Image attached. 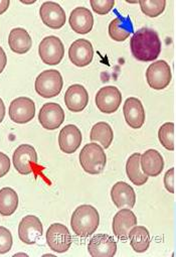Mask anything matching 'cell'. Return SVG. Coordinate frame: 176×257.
Here are the masks:
<instances>
[{
  "label": "cell",
  "instance_id": "1",
  "mask_svg": "<svg viewBox=\"0 0 176 257\" xmlns=\"http://www.w3.org/2000/svg\"><path fill=\"white\" fill-rule=\"evenodd\" d=\"M130 48L133 57L138 61L152 62L161 53V41L155 31L143 28L132 37Z\"/></svg>",
  "mask_w": 176,
  "mask_h": 257
},
{
  "label": "cell",
  "instance_id": "2",
  "mask_svg": "<svg viewBox=\"0 0 176 257\" xmlns=\"http://www.w3.org/2000/svg\"><path fill=\"white\" fill-rule=\"evenodd\" d=\"M100 224V215L97 209L91 205L78 207L72 215L71 227L81 237H89L94 234Z\"/></svg>",
  "mask_w": 176,
  "mask_h": 257
},
{
  "label": "cell",
  "instance_id": "3",
  "mask_svg": "<svg viewBox=\"0 0 176 257\" xmlns=\"http://www.w3.org/2000/svg\"><path fill=\"white\" fill-rule=\"evenodd\" d=\"M79 159L83 170L90 175L101 174L107 163V157L103 148L95 143L86 145L81 151Z\"/></svg>",
  "mask_w": 176,
  "mask_h": 257
},
{
  "label": "cell",
  "instance_id": "4",
  "mask_svg": "<svg viewBox=\"0 0 176 257\" xmlns=\"http://www.w3.org/2000/svg\"><path fill=\"white\" fill-rule=\"evenodd\" d=\"M64 86L61 73L57 70H47L41 73L36 80V91L44 98H54L58 96Z\"/></svg>",
  "mask_w": 176,
  "mask_h": 257
},
{
  "label": "cell",
  "instance_id": "5",
  "mask_svg": "<svg viewBox=\"0 0 176 257\" xmlns=\"http://www.w3.org/2000/svg\"><path fill=\"white\" fill-rule=\"evenodd\" d=\"M39 54L46 65H59L65 56V47L62 41L55 36L45 38L39 47Z\"/></svg>",
  "mask_w": 176,
  "mask_h": 257
},
{
  "label": "cell",
  "instance_id": "6",
  "mask_svg": "<svg viewBox=\"0 0 176 257\" xmlns=\"http://www.w3.org/2000/svg\"><path fill=\"white\" fill-rule=\"evenodd\" d=\"M47 242L53 251L64 253L70 249L73 239L69 229L65 225L54 223L48 229Z\"/></svg>",
  "mask_w": 176,
  "mask_h": 257
},
{
  "label": "cell",
  "instance_id": "7",
  "mask_svg": "<svg viewBox=\"0 0 176 257\" xmlns=\"http://www.w3.org/2000/svg\"><path fill=\"white\" fill-rule=\"evenodd\" d=\"M171 79V70L165 61H157L151 64L146 71L147 83L154 90L165 89L170 84Z\"/></svg>",
  "mask_w": 176,
  "mask_h": 257
},
{
  "label": "cell",
  "instance_id": "8",
  "mask_svg": "<svg viewBox=\"0 0 176 257\" xmlns=\"http://www.w3.org/2000/svg\"><path fill=\"white\" fill-rule=\"evenodd\" d=\"M98 109L105 114L116 112L122 102V94L115 86H106L99 90L95 98Z\"/></svg>",
  "mask_w": 176,
  "mask_h": 257
},
{
  "label": "cell",
  "instance_id": "9",
  "mask_svg": "<svg viewBox=\"0 0 176 257\" xmlns=\"http://www.w3.org/2000/svg\"><path fill=\"white\" fill-rule=\"evenodd\" d=\"M14 166L21 175H30L38 165V154L33 146L22 145L14 154Z\"/></svg>",
  "mask_w": 176,
  "mask_h": 257
},
{
  "label": "cell",
  "instance_id": "10",
  "mask_svg": "<svg viewBox=\"0 0 176 257\" xmlns=\"http://www.w3.org/2000/svg\"><path fill=\"white\" fill-rule=\"evenodd\" d=\"M36 115L35 102L28 97L15 99L10 106L11 119L19 124H25L34 119Z\"/></svg>",
  "mask_w": 176,
  "mask_h": 257
},
{
  "label": "cell",
  "instance_id": "11",
  "mask_svg": "<svg viewBox=\"0 0 176 257\" xmlns=\"http://www.w3.org/2000/svg\"><path fill=\"white\" fill-rule=\"evenodd\" d=\"M39 121L48 131H55L65 121V112L57 103H46L40 110Z\"/></svg>",
  "mask_w": 176,
  "mask_h": 257
},
{
  "label": "cell",
  "instance_id": "12",
  "mask_svg": "<svg viewBox=\"0 0 176 257\" xmlns=\"http://www.w3.org/2000/svg\"><path fill=\"white\" fill-rule=\"evenodd\" d=\"M44 228L41 220L34 215L26 216L19 225L20 239L29 245L35 244L43 235Z\"/></svg>",
  "mask_w": 176,
  "mask_h": 257
},
{
  "label": "cell",
  "instance_id": "13",
  "mask_svg": "<svg viewBox=\"0 0 176 257\" xmlns=\"http://www.w3.org/2000/svg\"><path fill=\"white\" fill-rule=\"evenodd\" d=\"M40 16L43 23L53 30L62 29L66 24V13L57 3L47 2L43 4L40 10Z\"/></svg>",
  "mask_w": 176,
  "mask_h": 257
},
{
  "label": "cell",
  "instance_id": "14",
  "mask_svg": "<svg viewBox=\"0 0 176 257\" xmlns=\"http://www.w3.org/2000/svg\"><path fill=\"white\" fill-rule=\"evenodd\" d=\"M88 251L92 257H112L117 252V243L110 235L97 234L90 240Z\"/></svg>",
  "mask_w": 176,
  "mask_h": 257
},
{
  "label": "cell",
  "instance_id": "15",
  "mask_svg": "<svg viewBox=\"0 0 176 257\" xmlns=\"http://www.w3.org/2000/svg\"><path fill=\"white\" fill-rule=\"evenodd\" d=\"M94 49L92 44L85 39L75 41L69 49V58L77 67H86L92 63Z\"/></svg>",
  "mask_w": 176,
  "mask_h": 257
},
{
  "label": "cell",
  "instance_id": "16",
  "mask_svg": "<svg viewBox=\"0 0 176 257\" xmlns=\"http://www.w3.org/2000/svg\"><path fill=\"white\" fill-rule=\"evenodd\" d=\"M137 225V217L130 209H121L113 219V233L120 240H127L130 230Z\"/></svg>",
  "mask_w": 176,
  "mask_h": 257
},
{
  "label": "cell",
  "instance_id": "17",
  "mask_svg": "<svg viewBox=\"0 0 176 257\" xmlns=\"http://www.w3.org/2000/svg\"><path fill=\"white\" fill-rule=\"evenodd\" d=\"M123 112L127 124L133 130H139L145 122V110L142 102L135 98L130 97L125 101Z\"/></svg>",
  "mask_w": 176,
  "mask_h": 257
},
{
  "label": "cell",
  "instance_id": "18",
  "mask_svg": "<svg viewBox=\"0 0 176 257\" xmlns=\"http://www.w3.org/2000/svg\"><path fill=\"white\" fill-rule=\"evenodd\" d=\"M82 133L76 125L69 124L65 126L59 136V146L63 153L72 155L80 148L82 144Z\"/></svg>",
  "mask_w": 176,
  "mask_h": 257
},
{
  "label": "cell",
  "instance_id": "19",
  "mask_svg": "<svg viewBox=\"0 0 176 257\" xmlns=\"http://www.w3.org/2000/svg\"><path fill=\"white\" fill-rule=\"evenodd\" d=\"M65 103L72 112L83 111L89 103V94L86 88L80 84L70 86L65 94Z\"/></svg>",
  "mask_w": 176,
  "mask_h": 257
},
{
  "label": "cell",
  "instance_id": "20",
  "mask_svg": "<svg viewBox=\"0 0 176 257\" xmlns=\"http://www.w3.org/2000/svg\"><path fill=\"white\" fill-rule=\"evenodd\" d=\"M111 198L115 206L119 209L125 207L132 209L136 203L135 191L125 182H118L113 186L111 190Z\"/></svg>",
  "mask_w": 176,
  "mask_h": 257
},
{
  "label": "cell",
  "instance_id": "21",
  "mask_svg": "<svg viewBox=\"0 0 176 257\" xmlns=\"http://www.w3.org/2000/svg\"><path fill=\"white\" fill-rule=\"evenodd\" d=\"M69 22L72 30L80 35H86L90 33L94 26L93 15L86 8L75 9L70 16Z\"/></svg>",
  "mask_w": 176,
  "mask_h": 257
},
{
  "label": "cell",
  "instance_id": "22",
  "mask_svg": "<svg viewBox=\"0 0 176 257\" xmlns=\"http://www.w3.org/2000/svg\"><path fill=\"white\" fill-rule=\"evenodd\" d=\"M140 165L142 172L147 177H157L164 169V161L161 154L155 150H148L141 155Z\"/></svg>",
  "mask_w": 176,
  "mask_h": 257
},
{
  "label": "cell",
  "instance_id": "23",
  "mask_svg": "<svg viewBox=\"0 0 176 257\" xmlns=\"http://www.w3.org/2000/svg\"><path fill=\"white\" fill-rule=\"evenodd\" d=\"M9 45L14 53L24 55L32 49L33 41L30 34L25 29L17 28L10 34Z\"/></svg>",
  "mask_w": 176,
  "mask_h": 257
},
{
  "label": "cell",
  "instance_id": "24",
  "mask_svg": "<svg viewBox=\"0 0 176 257\" xmlns=\"http://www.w3.org/2000/svg\"><path fill=\"white\" fill-rule=\"evenodd\" d=\"M133 33V25L129 17H118L109 25V36L113 41L124 42Z\"/></svg>",
  "mask_w": 176,
  "mask_h": 257
},
{
  "label": "cell",
  "instance_id": "25",
  "mask_svg": "<svg viewBox=\"0 0 176 257\" xmlns=\"http://www.w3.org/2000/svg\"><path fill=\"white\" fill-rule=\"evenodd\" d=\"M90 139L93 143H99L103 149H109L114 140L112 127L107 122H98L92 128Z\"/></svg>",
  "mask_w": 176,
  "mask_h": 257
},
{
  "label": "cell",
  "instance_id": "26",
  "mask_svg": "<svg viewBox=\"0 0 176 257\" xmlns=\"http://www.w3.org/2000/svg\"><path fill=\"white\" fill-rule=\"evenodd\" d=\"M141 154H133L127 161L126 173L129 180L136 186H143L147 183L148 177L142 172L140 165Z\"/></svg>",
  "mask_w": 176,
  "mask_h": 257
},
{
  "label": "cell",
  "instance_id": "27",
  "mask_svg": "<svg viewBox=\"0 0 176 257\" xmlns=\"http://www.w3.org/2000/svg\"><path fill=\"white\" fill-rule=\"evenodd\" d=\"M128 238L130 239V244L134 251L138 253L145 252L150 245V234L149 231L143 226H135L130 232Z\"/></svg>",
  "mask_w": 176,
  "mask_h": 257
},
{
  "label": "cell",
  "instance_id": "28",
  "mask_svg": "<svg viewBox=\"0 0 176 257\" xmlns=\"http://www.w3.org/2000/svg\"><path fill=\"white\" fill-rule=\"evenodd\" d=\"M19 207V196L12 188L0 190V214L3 216H12Z\"/></svg>",
  "mask_w": 176,
  "mask_h": 257
},
{
  "label": "cell",
  "instance_id": "29",
  "mask_svg": "<svg viewBox=\"0 0 176 257\" xmlns=\"http://www.w3.org/2000/svg\"><path fill=\"white\" fill-rule=\"evenodd\" d=\"M138 4L142 13L149 18L159 17L166 7L165 0H140Z\"/></svg>",
  "mask_w": 176,
  "mask_h": 257
},
{
  "label": "cell",
  "instance_id": "30",
  "mask_svg": "<svg viewBox=\"0 0 176 257\" xmlns=\"http://www.w3.org/2000/svg\"><path fill=\"white\" fill-rule=\"evenodd\" d=\"M158 139L161 145L168 151H174V123H164L158 132Z\"/></svg>",
  "mask_w": 176,
  "mask_h": 257
},
{
  "label": "cell",
  "instance_id": "31",
  "mask_svg": "<svg viewBox=\"0 0 176 257\" xmlns=\"http://www.w3.org/2000/svg\"><path fill=\"white\" fill-rule=\"evenodd\" d=\"M13 242L14 240L11 231L4 226H0V254H6L11 251Z\"/></svg>",
  "mask_w": 176,
  "mask_h": 257
},
{
  "label": "cell",
  "instance_id": "32",
  "mask_svg": "<svg viewBox=\"0 0 176 257\" xmlns=\"http://www.w3.org/2000/svg\"><path fill=\"white\" fill-rule=\"evenodd\" d=\"M90 4L93 11L100 16L109 14L115 6L114 0H91Z\"/></svg>",
  "mask_w": 176,
  "mask_h": 257
},
{
  "label": "cell",
  "instance_id": "33",
  "mask_svg": "<svg viewBox=\"0 0 176 257\" xmlns=\"http://www.w3.org/2000/svg\"><path fill=\"white\" fill-rule=\"evenodd\" d=\"M11 170V160L4 154L0 153V178L5 177Z\"/></svg>",
  "mask_w": 176,
  "mask_h": 257
},
{
  "label": "cell",
  "instance_id": "34",
  "mask_svg": "<svg viewBox=\"0 0 176 257\" xmlns=\"http://www.w3.org/2000/svg\"><path fill=\"white\" fill-rule=\"evenodd\" d=\"M174 168H172L168 170L164 176V186L171 194L174 193Z\"/></svg>",
  "mask_w": 176,
  "mask_h": 257
},
{
  "label": "cell",
  "instance_id": "35",
  "mask_svg": "<svg viewBox=\"0 0 176 257\" xmlns=\"http://www.w3.org/2000/svg\"><path fill=\"white\" fill-rule=\"evenodd\" d=\"M8 64V57L6 52L4 51V49L0 47V74L4 72V70L6 69Z\"/></svg>",
  "mask_w": 176,
  "mask_h": 257
},
{
  "label": "cell",
  "instance_id": "36",
  "mask_svg": "<svg viewBox=\"0 0 176 257\" xmlns=\"http://www.w3.org/2000/svg\"><path fill=\"white\" fill-rule=\"evenodd\" d=\"M11 2L10 0H0V15L5 14L10 8Z\"/></svg>",
  "mask_w": 176,
  "mask_h": 257
},
{
  "label": "cell",
  "instance_id": "37",
  "mask_svg": "<svg viewBox=\"0 0 176 257\" xmlns=\"http://www.w3.org/2000/svg\"><path fill=\"white\" fill-rule=\"evenodd\" d=\"M5 116H6V105L3 101V99L0 98V123L4 121Z\"/></svg>",
  "mask_w": 176,
  "mask_h": 257
}]
</instances>
